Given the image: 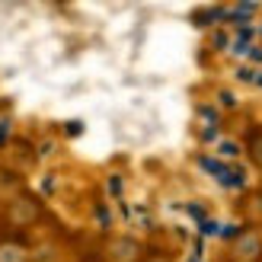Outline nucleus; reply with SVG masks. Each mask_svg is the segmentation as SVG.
<instances>
[{"label":"nucleus","mask_w":262,"mask_h":262,"mask_svg":"<svg viewBox=\"0 0 262 262\" xmlns=\"http://www.w3.org/2000/svg\"><path fill=\"white\" fill-rule=\"evenodd\" d=\"M42 217V202L35 199V195H13L10 205L4 208V224L13 227V230H26L32 227L35 221Z\"/></svg>","instance_id":"1"},{"label":"nucleus","mask_w":262,"mask_h":262,"mask_svg":"<svg viewBox=\"0 0 262 262\" xmlns=\"http://www.w3.org/2000/svg\"><path fill=\"white\" fill-rule=\"evenodd\" d=\"M147 250L135 237H112L102 246V262H144Z\"/></svg>","instance_id":"2"},{"label":"nucleus","mask_w":262,"mask_h":262,"mask_svg":"<svg viewBox=\"0 0 262 262\" xmlns=\"http://www.w3.org/2000/svg\"><path fill=\"white\" fill-rule=\"evenodd\" d=\"M230 262H262V237L256 230H240L233 237Z\"/></svg>","instance_id":"3"},{"label":"nucleus","mask_w":262,"mask_h":262,"mask_svg":"<svg viewBox=\"0 0 262 262\" xmlns=\"http://www.w3.org/2000/svg\"><path fill=\"white\" fill-rule=\"evenodd\" d=\"M202 166H205V169H211V173H214V179L221 182V186H230V189H240V186H243V176H240V169L224 166V163H214V160H208V157H202Z\"/></svg>","instance_id":"4"},{"label":"nucleus","mask_w":262,"mask_h":262,"mask_svg":"<svg viewBox=\"0 0 262 262\" xmlns=\"http://www.w3.org/2000/svg\"><path fill=\"white\" fill-rule=\"evenodd\" d=\"M0 262H32V256L16 240H0Z\"/></svg>","instance_id":"5"},{"label":"nucleus","mask_w":262,"mask_h":262,"mask_svg":"<svg viewBox=\"0 0 262 262\" xmlns=\"http://www.w3.org/2000/svg\"><path fill=\"white\" fill-rule=\"evenodd\" d=\"M246 154H250V160L262 169V128H256L250 135V141H246Z\"/></svg>","instance_id":"6"},{"label":"nucleus","mask_w":262,"mask_h":262,"mask_svg":"<svg viewBox=\"0 0 262 262\" xmlns=\"http://www.w3.org/2000/svg\"><path fill=\"white\" fill-rule=\"evenodd\" d=\"M224 16V10L221 7H205V10H199V13H192V19L199 23V26H211L214 19H221Z\"/></svg>","instance_id":"7"},{"label":"nucleus","mask_w":262,"mask_h":262,"mask_svg":"<svg viewBox=\"0 0 262 262\" xmlns=\"http://www.w3.org/2000/svg\"><path fill=\"white\" fill-rule=\"evenodd\" d=\"M144 262H169V259H163V256H147Z\"/></svg>","instance_id":"8"},{"label":"nucleus","mask_w":262,"mask_h":262,"mask_svg":"<svg viewBox=\"0 0 262 262\" xmlns=\"http://www.w3.org/2000/svg\"><path fill=\"white\" fill-rule=\"evenodd\" d=\"M90 262H102V259H90Z\"/></svg>","instance_id":"9"},{"label":"nucleus","mask_w":262,"mask_h":262,"mask_svg":"<svg viewBox=\"0 0 262 262\" xmlns=\"http://www.w3.org/2000/svg\"><path fill=\"white\" fill-rule=\"evenodd\" d=\"M0 221H4V211H0Z\"/></svg>","instance_id":"10"}]
</instances>
